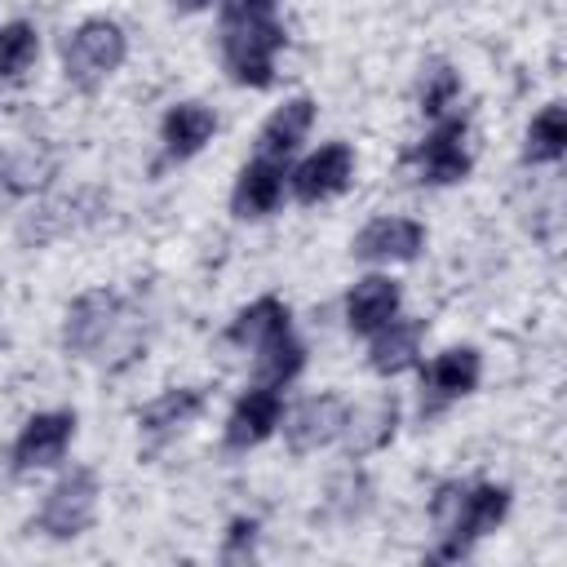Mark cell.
Masks as SVG:
<instances>
[{
    "mask_svg": "<svg viewBox=\"0 0 567 567\" xmlns=\"http://www.w3.org/2000/svg\"><path fill=\"white\" fill-rule=\"evenodd\" d=\"M509 514V487L505 483H439L430 496V523L439 532V563L465 558L487 532H496Z\"/></svg>",
    "mask_w": 567,
    "mask_h": 567,
    "instance_id": "1",
    "label": "cell"
},
{
    "mask_svg": "<svg viewBox=\"0 0 567 567\" xmlns=\"http://www.w3.org/2000/svg\"><path fill=\"white\" fill-rule=\"evenodd\" d=\"M62 346L71 354H93L111 368L128 363L142 354L146 337H142V323L137 315L124 306L120 292L111 288H89L80 292L71 306H66V319H62Z\"/></svg>",
    "mask_w": 567,
    "mask_h": 567,
    "instance_id": "2",
    "label": "cell"
},
{
    "mask_svg": "<svg viewBox=\"0 0 567 567\" xmlns=\"http://www.w3.org/2000/svg\"><path fill=\"white\" fill-rule=\"evenodd\" d=\"M284 44H288V35L275 18L221 22V66L244 89H270L275 84V58Z\"/></svg>",
    "mask_w": 567,
    "mask_h": 567,
    "instance_id": "3",
    "label": "cell"
},
{
    "mask_svg": "<svg viewBox=\"0 0 567 567\" xmlns=\"http://www.w3.org/2000/svg\"><path fill=\"white\" fill-rule=\"evenodd\" d=\"M124 53H128V35H124L120 22H111V18H84L66 35V44H62V75L75 89L93 93L97 84H106L120 71Z\"/></svg>",
    "mask_w": 567,
    "mask_h": 567,
    "instance_id": "4",
    "label": "cell"
},
{
    "mask_svg": "<svg viewBox=\"0 0 567 567\" xmlns=\"http://www.w3.org/2000/svg\"><path fill=\"white\" fill-rule=\"evenodd\" d=\"M408 164L421 186H456L470 177V120L465 115H439L434 128L408 151Z\"/></svg>",
    "mask_w": 567,
    "mask_h": 567,
    "instance_id": "5",
    "label": "cell"
},
{
    "mask_svg": "<svg viewBox=\"0 0 567 567\" xmlns=\"http://www.w3.org/2000/svg\"><path fill=\"white\" fill-rule=\"evenodd\" d=\"M97 474L89 470V465H75V470H66L53 487H49V496H44V505H40V514H35V532H44L49 540H75V536H84L89 527H93V514H97Z\"/></svg>",
    "mask_w": 567,
    "mask_h": 567,
    "instance_id": "6",
    "label": "cell"
},
{
    "mask_svg": "<svg viewBox=\"0 0 567 567\" xmlns=\"http://www.w3.org/2000/svg\"><path fill=\"white\" fill-rule=\"evenodd\" d=\"M478 377H483V354L474 346H447V350H439L425 363V372H421V416L430 421V416L447 412L456 399L474 394Z\"/></svg>",
    "mask_w": 567,
    "mask_h": 567,
    "instance_id": "7",
    "label": "cell"
},
{
    "mask_svg": "<svg viewBox=\"0 0 567 567\" xmlns=\"http://www.w3.org/2000/svg\"><path fill=\"white\" fill-rule=\"evenodd\" d=\"M71 439H75V412H35V416L18 430V439H13V447H9L13 474H35V470L58 465V461L66 456Z\"/></svg>",
    "mask_w": 567,
    "mask_h": 567,
    "instance_id": "8",
    "label": "cell"
},
{
    "mask_svg": "<svg viewBox=\"0 0 567 567\" xmlns=\"http://www.w3.org/2000/svg\"><path fill=\"white\" fill-rule=\"evenodd\" d=\"M354 177V151L350 142H328L315 155H306L292 173H288V190L297 204H323L332 195H341Z\"/></svg>",
    "mask_w": 567,
    "mask_h": 567,
    "instance_id": "9",
    "label": "cell"
},
{
    "mask_svg": "<svg viewBox=\"0 0 567 567\" xmlns=\"http://www.w3.org/2000/svg\"><path fill=\"white\" fill-rule=\"evenodd\" d=\"M346 425V399L341 394H310L301 399L292 412H284V439L288 452L310 456L319 447H328Z\"/></svg>",
    "mask_w": 567,
    "mask_h": 567,
    "instance_id": "10",
    "label": "cell"
},
{
    "mask_svg": "<svg viewBox=\"0 0 567 567\" xmlns=\"http://www.w3.org/2000/svg\"><path fill=\"white\" fill-rule=\"evenodd\" d=\"M279 421H284V394L270 390V385H252V390H244L235 399L221 439H226L230 452H248V447L266 443L279 430Z\"/></svg>",
    "mask_w": 567,
    "mask_h": 567,
    "instance_id": "11",
    "label": "cell"
},
{
    "mask_svg": "<svg viewBox=\"0 0 567 567\" xmlns=\"http://www.w3.org/2000/svg\"><path fill=\"white\" fill-rule=\"evenodd\" d=\"M399 430V399L394 394H372L363 403H346V425H341V443H346V456L359 461V456H372L381 447H390Z\"/></svg>",
    "mask_w": 567,
    "mask_h": 567,
    "instance_id": "12",
    "label": "cell"
},
{
    "mask_svg": "<svg viewBox=\"0 0 567 567\" xmlns=\"http://www.w3.org/2000/svg\"><path fill=\"white\" fill-rule=\"evenodd\" d=\"M288 159H270V155H252L239 177H235V190H230V213L239 221H257L266 213L279 208L284 199V186H288Z\"/></svg>",
    "mask_w": 567,
    "mask_h": 567,
    "instance_id": "13",
    "label": "cell"
},
{
    "mask_svg": "<svg viewBox=\"0 0 567 567\" xmlns=\"http://www.w3.org/2000/svg\"><path fill=\"white\" fill-rule=\"evenodd\" d=\"M421 248H425V226L412 217H372L350 244V252L359 261H377V266L412 261V257H421Z\"/></svg>",
    "mask_w": 567,
    "mask_h": 567,
    "instance_id": "14",
    "label": "cell"
},
{
    "mask_svg": "<svg viewBox=\"0 0 567 567\" xmlns=\"http://www.w3.org/2000/svg\"><path fill=\"white\" fill-rule=\"evenodd\" d=\"M399 301H403L399 279H390V275H363L346 292V328L354 337H372L377 328H385L399 315Z\"/></svg>",
    "mask_w": 567,
    "mask_h": 567,
    "instance_id": "15",
    "label": "cell"
},
{
    "mask_svg": "<svg viewBox=\"0 0 567 567\" xmlns=\"http://www.w3.org/2000/svg\"><path fill=\"white\" fill-rule=\"evenodd\" d=\"M213 133H217L213 106H204V102H177V106H168V115H164V124H159L164 159H168V164H182V159L199 155V151L213 142Z\"/></svg>",
    "mask_w": 567,
    "mask_h": 567,
    "instance_id": "16",
    "label": "cell"
},
{
    "mask_svg": "<svg viewBox=\"0 0 567 567\" xmlns=\"http://www.w3.org/2000/svg\"><path fill=\"white\" fill-rule=\"evenodd\" d=\"M421 337H425V319H390L385 328H377L368 337V368L377 377H399L416 363L421 354Z\"/></svg>",
    "mask_w": 567,
    "mask_h": 567,
    "instance_id": "17",
    "label": "cell"
},
{
    "mask_svg": "<svg viewBox=\"0 0 567 567\" xmlns=\"http://www.w3.org/2000/svg\"><path fill=\"white\" fill-rule=\"evenodd\" d=\"M284 332H292V315H288V306H284L279 297L266 292V297L248 301V306L226 323V346L257 354L266 341H275V337H284Z\"/></svg>",
    "mask_w": 567,
    "mask_h": 567,
    "instance_id": "18",
    "label": "cell"
},
{
    "mask_svg": "<svg viewBox=\"0 0 567 567\" xmlns=\"http://www.w3.org/2000/svg\"><path fill=\"white\" fill-rule=\"evenodd\" d=\"M204 403H208V390H204V385H173V390L155 394V399L137 412V430H142L146 439H168V434L186 430V425L204 412Z\"/></svg>",
    "mask_w": 567,
    "mask_h": 567,
    "instance_id": "19",
    "label": "cell"
},
{
    "mask_svg": "<svg viewBox=\"0 0 567 567\" xmlns=\"http://www.w3.org/2000/svg\"><path fill=\"white\" fill-rule=\"evenodd\" d=\"M310 128H315V97L297 93V97H288L284 106H275L270 120L261 124V133H257V155L288 159V155L306 142Z\"/></svg>",
    "mask_w": 567,
    "mask_h": 567,
    "instance_id": "20",
    "label": "cell"
},
{
    "mask_svg": "<svg viewBox=\"0 0 567 567\" xmlns=\"http://www.w3.org/2000/svg\"><path fill=\"white\" fill-rule=\"evenodd\" d=\"M567 151V106L549 102L532 115L527 137H523V164H558Z\"/></svg>",
    "mask_w": 567,
    "mask_h": 567,
    "instance_id": "21",
    "label": "cell"
},
{
    "mask_svg": "<svg viewBox=\"0 0 567 567\" xmlns=\"http://www.w3.org/2000/svg\"><path fill=\"white\" fill-rule=\"evenodd\" d=\"M306 368V346L284 332L275 341H266L257 354H252V372H257V385H270V390H284L288 381H297V372Z\"/></svg>",
    "mask_w": 567,
    "mask_h": 567,
    "instance_id": "22",
    "label": "cell"
},
{
    "mask_svg": "<svg viewBox=\"0 0 567 567\" xmlns=\"http://www.w3.org/2000/svg\"><path fill=\"white\" fill-rule=\"evenodd\" d=\"M40 58V31L31 22H4L0 27V80H22Z\"/></svg>",
    "mask_w": 567,
    "mask_h": 567,
    "instance_id": "23",
    "label": "cell"
},
{
    "mask_svg": "<svg viewBox=\"0 0 567 567\" xmlns=\"http://www.w3.org/2000/svg\"><path fill=\"white\" fill-rule=\"evenodd\" d=\"M461 97V75L452 71V62H430L425 71H421V89H416V106L430 115V120H439V115H447V106Z\"/></svg>",
    "mask_w": 567,
    "mask_h": 567,
    "instance_id": "24",
    "label": "cell"
},
{
    "mask_svg": "<svg viewBox=\"0 0 567 567\" xmlns=\"http://www.w3.org/2000/svg\"><path fill=\"white\" fill-rule=\"evenodd\" d=\"M49 177H53V155H49V151H35V146L13 151L9 164H4V186H9L13 195L40 190Z\"/></svg>",
    "mask_w": 567,
    "mask_h": 567,
    "instance_id": "25",
    "label": "cell"
},
{
    "mask_svg": "<svg viewBox=\"0 0 567 567\" xmlns=\"http://www.w3.org/2000/svg\"><path fill=\"white\" fill-rule=\"evenodd\" d=\"M257 518H248V514H239V518H230L226 523V540H221V563H248L252 554H257Z\"/></svg>",
    "mask_w": 567,
    "mask_h": 567,
    "instance_id": "26",
    "label": "cell"
},
{
    "mask_svg": "<svg viewBox=\"0 0 567 567\" xmlns=\"http://www.w3.org/2000/svg\"><path fill=\"white\" fill-rule=\"evenodd\" d=\"M279 0H221V22H239V18H275Z\"/></svg>",
    "mask_w": 567,
    "mask_h": 567,
    "instance_id": "27",
    "label": "cell"
},
{
    "mask_svg": "<svg viewBox=\"0 0 567 567\" xmlns=\"http://www.w3.org/2000/svg\"><path fill=\"white\" fill-rule=\"evenodd\" d=\"M213 4H221V0H173L177 13H204V9H213Z\"/></svg>",
    "mask_w": 567,
    "mask_h": 567,
    "instance_id": "28",
    "label": "cell"
}]
</instances>
